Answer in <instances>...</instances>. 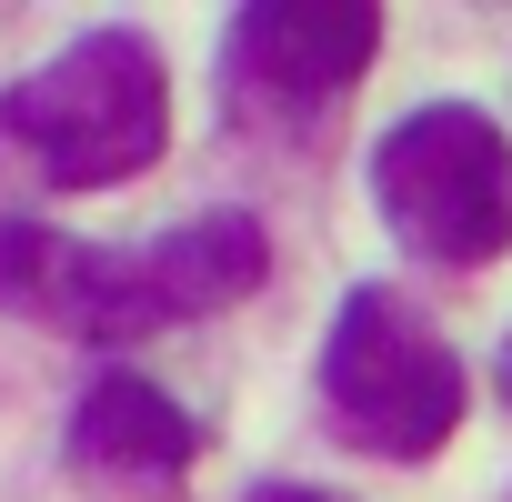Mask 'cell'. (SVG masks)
Masks as SVG:
<instances>
[{"label": "cell", "instance_id": "3957f363", "mask_svg": "<svg viewBox=\"0 0 512 502\" xmlns=\"http://www.w3.org/2000/svg\"><path fill=\"white\" fill-rule=\"evenodd\" d=\"M372 211L412 262L492 272L512 251V141L472 101H432L382 131L372 151Z\"/></svg>", "mask_w": 512, "mask_h": 502}, {"label": "cell", "instance_id": "277c9868", "mask_svg": "<svg viewBox=\"0 0 512 502\" xmlns=\"http://www.w3.org/2000/svg\"><path fill=\"white\" fill-rule=\"evenodd\" d=\"M372 61H382V11L372 0H251V11L221 31L231 111L272 121V131L322 121Z\"/></svg>", "mask_w": 512, "mask_h": 502}, {"label": "cell", "instance_id": "5b68a950", "mask_svg": "<svg viewBox=\"0 0 512 502\" xmlns=\"http://www.w3.org/2000/svg\"><path fill=\"white\" fill-rule=\"evenodd\" d=\"M272 272V231L251 211H201L171 221L161 241L111 251V302H121V342L131 332H171V322H211L231 302H251Z\"/></svg>", "mask_w": 512, "mask_h": 502}, {"label": "cell", "instance_id": "ba28073f", "mask_svg": "<svg viewBox=\"0 0 512 502\" xmlns=\"http://www.w3.org/2000/svg\"><path fill=\"white\" fill-rule=\"evenodd\" d=\"M251 502H332V492H302V482H262Z\"/></svg>", "mask_w": 512, "mask_h": 502}, {"label": "cell", "instance_id": "8992f818", "mask_svg": "<svg viewBox=\"0 0 512 502\" xmlns=\"http://www.w3.org/2000/svg\"><path fill=\"white\" fill-rule=\"evenodd\" d=\"M201 462V422L141 382V372H101L71 412V472L101 492V502H171Z\"/></svg>", "mask_w": 512, "mask_h": 502}, {"label": "cell", "instance_id": "7a4b0ae2", "mask_svg": "<svg viewBox=\"0 0 512 502\" xmlns=\"http://www.w3.org/2000/svg\"><path fill=\"white\" fill-rule=\"evenodd\" d=\"M322 412H332V432L352 452L432 462L472 412V372H462V352L442 342V322L412 292L362 282L332 312V342H322Z\"/></svg>", "mask_w": 512, "mask_h": 502}, {"label": "cell", "instance_id": "52a82bcc", "mask_svg": "<svg viewBox=\"0 0 512 502\" xmlns=\"http://www.w3.org/2000/svg\"><path fill=\"white\" fill-rule=\"evenodd\" d=\"M0 312L41 322L61 342H121L111 241H71L51 221H0Z\"/></svg>", "mask_w": 512, "mask_h": 502}, {"label": "cell", "instance_id": "6da1fadb", "mask_svg": "<svg viewBox=\"0 0 512 502\" xmlns=\"http://www.w3.org/2000/svg\"><path fill=\"white\" fill-rule=\"evenodd\" d=\"M0 131L41 161V181H61V191H111V181L151 171L161 141H171L161 51H151L141 31H81L61 61H41L31 81L0 91Z\"/></svg>", "mask_w": 512, "mask_h": 502}, {"label": "cell", "instance_id": "9c48e42d", "mask_svg": "<svg viewBox=\"0 0 512 502\" xmlns=\"http://www.w3.org/2000/svg\"><path fill=\"white\" fill-rule=\"evenodd\" d=\"M502 402H512V342H502Z\"/></svg>", "mask_w": 512, "mask_h": 502}]
</instances>
